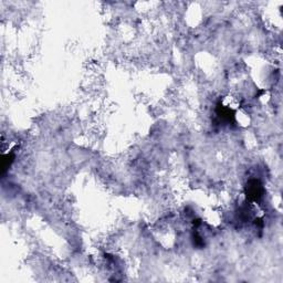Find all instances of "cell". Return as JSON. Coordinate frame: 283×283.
Returning a JSON list of instances; mask_svg holds the SVG:
<instances>
[{"instance_id": "6da1fadb", "label": "cell", "mask_w": 283, "mask_h": 283, "mask_svg": "<svg viewBox=\"0 0 283 283\" xmlns=\"http://www.w3.org/2000/svg\"><path fill=\"white\" fill-rule=\"evenodd\" d=\"M245 197L249 202H256L260 201L263 197L264 188L262 183L259 179H250L249 182L245 185L244 188Z\"/></svg>"}, {"instance_id": "7a4b0ae2", "label": "cell", "mask_w": 283, "mask_h": 283, "mask_svg": "<svg viewBox=\"0 0 283 283\" xmlns=\"http://www.w3.org/2000/svg\"><path fill=\"white\" fill-rule=\"evenodd\" d=\"M216 113H217L218 119L222 121V122L230 123L235 120V112L230 108H228V106L218 104L217 109H216Z\"/></svg>"}]
</instances>
